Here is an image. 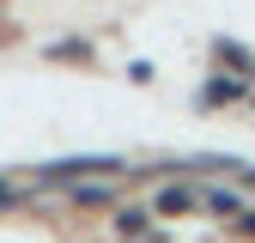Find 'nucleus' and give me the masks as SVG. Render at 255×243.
<instances>
[{"mask_svg":"<svg viewBox=\"0 0 255 243\" xmlns=\"http://www.w3.org/2000/svg\"><path fill=\"white\" fill-rule=\"evenodd\" d=\"M201 201H207L213 213H237V219H243V195H231V189H207Z\"/></svg>","mask_w":255,"mask_h":243,"instance_id":"1","label":"nucleus"},{"mask_svg":"<svg viewBox=\"0 0 255 243\" xmlns=\"http://www.w3.org/2000/svg\"><path fill=\"white\" fill-rule=\"evenodd\" d=\"M158 207H164V213H188V207H195V195H188V189H164V195H158Z\"/></svg>","mask_w":255,"mask_h":243,"instance_id":"2","label":"nucleus"}]
</instances>
